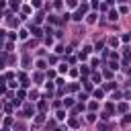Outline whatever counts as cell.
Returning <instances> with one entry per match:
<instances>
[{
  "label": "cell",
  "mask_w": 131,
  "mask_h": 131,
  "mask_svg": "<svg viewBox=\"0 0 131 131\" xmlns=\"http://www.w3.org/2000/svg\"><path fill=\"white\" fill-rule=\"evenodd\" d=\"M33 113V106H25V111H23V117H31Z\"/></svg>",
  "instance_id": "6da1fadb"
},
{
  "label": "cell",
  "mask_w": 131,
  "mask_h": 131,
  "mask_svg": "<svg viewBox=\"0 0 131 131\" xmlns=\"http://www.w3.org/2000/svg\"><path fill=\"white\" fill-rule=\"evenodd\" d=\"M109 19H111V20H117V19H119V15H117V10H111V15H109Z\"/></svg>",
  "instance_id": "7a4b0ae2"
},
{
  "label": "cell",
  "mask_w": 131,
  "mask_h": 131,
  "mask_svg": "<svg viewBox=\"0 0 131 131\" xmlns=\"http://www.w3.org/2000/svg\"><path fill=\"white\" fill-rule=\"evenodd\" d=\"M33 35H35V37H41V29H39V27H35V29H33Z\"/></svg>",
  "instance_id": "3957f363"
},
{
  "label": "cell",
  "mask_w": 131,
  "mask_h": 131,
  "mask_svg": "<svg viewBox=\"0 0 131 131\" xmlns=\"http://www.w3.org/2000/svg\"><path fill=\"white\" fill-rule=\"evenodd\" d=\"M37 68H39V70H43V68H45V61L39 60V61H37Z\"/></svg>",
  "instance_id": "277c9868"
},
{
  "label": "cell",
  "mask_w": 131,
  "mask_h": 131,
  "mask_svg": "<svg viewBox=\"0 0 131 131\" xmlns=\"http://www.w3.org/2000/svg\"><path fill=\"white\" fill-rule=\"evenodd\" d=\"M86 20H88V23H94V20H96V15H88V19H86Z\"/></svg>",
  "instance_id": "5b68a950"
},
{
  "label": "cell",
  "mask_w": 131,
  "mask_h": 131,
  "mask_svg": "<svg viewBox=\"0 0 131 131\" xmlns=\"http://www.w3.org/2000/svg\"><path fill=\"white\" fill-rule=\"evenodd\" d=\"M19 37H20V39H27V31H25V29H20V35H19Z\"/></svg>",
  "instance_id": "8992f818"
},
{
  "label": "cell",
  "mask_w": 131,
  "mask_h": 131,
  "mask_svg": "<svg viewBox=\"0 0 131 131\" xmlns=\"http://www.w3.org/2000/svg\"><path fill=\"white\" fill-rule=\"evenodd\" d=\"M4 68V57H0V70Z\"/></svg>",
  "instance_id": "52a82bcc"
}]
</instances>
